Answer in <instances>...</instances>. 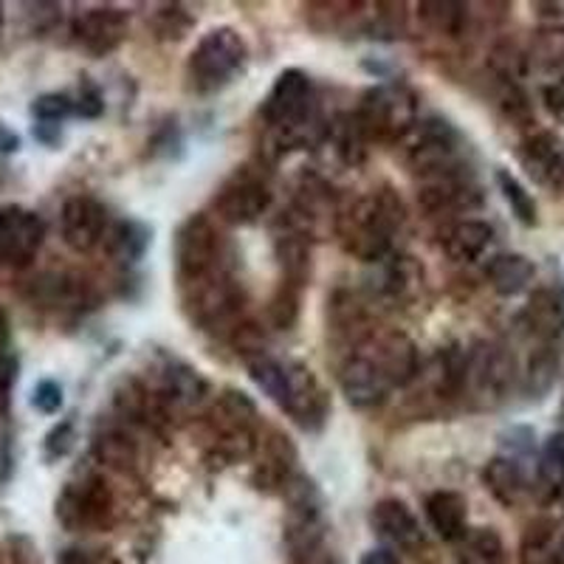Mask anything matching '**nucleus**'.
<instances>
[{
    "mask_svg": "<svg viewBox=\"0 0 564 564\" xmlns=\"http://www.w3.org/2000/svg\"><path fill=\"white\" fill-rule=\"evenodd\" d=\"M45 240V224L37 212L23 206H0V263L29 265Z\"/></svg>",
    "mask_w": 564,
    "mask_h": 564,
    "instance_id": "nucleus-13",
    "label": "nucleus"
},
{
    "mask_svg": "<svg viewBox=\"0 0 564 564\" xmlns=\"http://www.w3.org/2000/svg\"><path fill=\"white\" fill-rule=\"evenodd\" d=\"M356 119L370 141H401L417 124V99L406 85H376L361 97Z\"/></svg>",
    "mask_w": 564,
    "mask_h": 564,
    "instance_id": "nucleus-6",
    "label": "nucleus"
},
{
    "mask_svg": "<svg viewBox=\"0 0 564 564\" xmlns=\"http://www.w3.org/2000/svg\"><path fill=\"white\" fill-rule=\"evenodd\" d=\"M330 141H334V150L341 161H345L347 167H359L361 161L367 159V139L365 128L356 119V113H345L339 116L334 122V130H330Z\"/></svg>",
    "mask_w": 564,
    "mask_h": 564,
    "instance_id": "nucleus-29",
    "label": "nucleus"
},
{
    "mask_svg": "<svg viewBox=\"0 0 564 564\" xmlns=\"http://www.w3.org/2000/svg\"><path fill=\"white\" fill-rule=\"evenodd\" d=\"M361 564H401V562H398V556L390 551V547H372V551H367L365 556H361Z\"/></svg>",
    "mask_w": 564,
    "mask_h": 564,
    "instance_id": "nucleus-42",
    "label": "nucleus"
},
{
    "mask_svg": "<svg viewBox=\"0 0 564 564\" xmlns=\"http://www.w3.org/2000/svg\"><path fill=\"white\" fill-rule=\"evenodd\" d=\"M457 564H506V542L494 528H471L457 539Z\"/></svg>",
    "mask_w": 564,
    "mask_h": 564,
    "instance_id": "nucleus-28",
    "label": "nucleus"
},
{
    "mask_svg": "<svg viewBox=\"0 0 564 564\" xmlns=\"http://www.w3.org/2000/svg\"><path fill=\"white\" fill-rule=\"evenodd\" d=\"M406 209L392 189H379L359 198L339 215V238L350 257L361 263H379L392 251V238L404 229Z\"/></svg>",
    "mask_w": 564,
    "mask_h": 564,
    "instance_id": "nucleus-1",
    "label": "nucleus"
},
{
    "mask_svg": "<svg viewBox=\"0 0 564 564\" xmlns=\"http://www.w3.org/2000/svg\"><path fill=\"white\" fill-rule=\"evenodd\" d=\"M280 410L289 412L302 430L316 432L325 426L330 415V395L311 367L300 361H285V392H282Z\"/></svg>",
    "mask_w": 564,
    "mask_h": 564,
    "instance_id": "nucleus-9",
    "label": "nucleus"
},
{
    "mask_svg": "<svg viewBox=\"0 0 564 564\" xmlns=\"http://www.w3.org/2000/svg\"><path fill=\"white\" fill-rule=\"evenodd\" d=\"M32 406L43 415H57L59 406H63V387L52 379L40 381L32 392Z\"/></svg>",
    "mask_w": 564,
    "mask_h": 564,
    "instance_id": "nucleus-37",
    "label": "nucleus"
},
{
    "mask_svg": "<svg viewBox=\"0 0 564 564\" xmlns=\"http://www.w3.org/2000/svg\"><path fill=\"white\" fill-rule=\"evenodd\" d=\"M370 525L390 545L404 547V551H412V547H417L423 542L421 522L406 508V502L395 500V497H387V500L376 502V508L370 511Z\"/></svg>",
    "mask_w": 564,
    "mask_h": 564,
    "instance_id": "nucleus-18",
    "label": "nucleus"
},
{
    "mask_svg": "<svg viewBox=\"0 0 564 564\" xmlns=\"http://www.w3.org/2000/svg\"><path fill=\"white\" fill-rule=\"evenodd\" d=\"M491 289L500 296H517L528 289L536 276V265L525 254H497L486 269Z\"/></svg>",
    "mask_w": 564,
    "mask_h": 564,
    "instance_id": "nucleus-24",
    "label": "nucleus"
},
{
    "mask_svg": "<svg viewBox=\"0 0 564 564\" xmlns=\"http://www.w3.org/2000/svg\"><path fill=\"white\" fill-rule=\"evenodd\" d=\"M20 150V135L14 133L12 128L0 122V155H9V153H18Z\"/></svg>",
    "mask_w": 564,
    "mask_h": 564,
    "instance_id": "nucleus-43",
    "label": "nucleus"
},
{
    "mask_svg": "<svg viewBox=\"0 0 564 564\" xmlns=\"http://www.w3.org/2000/svg\"><path fill=\"white\" fill-rule=\"evenodd\" d=\"M105 102L102 97H99V90L94 88V85L85 83L83 90H79V99H74V113H79L83 119H97L99 113H102Z\"/></svg>",
    "mask_w": 564,
    "mask_h": 564,
    "instance_id": "nucleus-40",
    "label": "nucleus"
},
{
    "mask_svg": "<svg viewBox=\"0 0 564 564\" xmlns=\"http://www.w3.org/2000/svg\"><path fill=\"white\" fill-rule=\"evenodd\" d=\"M128 14L116 7L88 9V12H83L74 20V37L94 57H105V54L116 52L128 40Z\"/></svg>",
    "mask_w": 564,
    "mask_h": 564,
    "instance_id": "nucleus-15",
    "label": "nucleus"
},
{
    "mask_svg": "<svg viewBox=\"0 0 564 564\" xmlns=\"http://www.w3.org/2000/svg\"><path fill=\"white\" fill-rule=\"evenodd\" d=\"M70 446H74V423L70 421H63L59 426H54L48 432V437H45V455L52 457V460L68 455Z\"/></svg>",
    "mask_w": 564,
    "mask_h": 564,
    "instance_id": "nucleus-39",
    "label": "nucleus"
},
{
    "mask_svg": "<svg viewBox=\"0 0 564 564\" xmlns=\"http://www.w3.org/2000/svg\"><path fill=\"white\" fill-rule=\"evenodd\" d=\"M497 186H500V193H502V198H506V204L511 206L513 218L520 220L522 226H536L539 224L536 200H533V195L528 193L525 186L513 178L508 170H497Z\"/></svg>",
    "mask_w": 564,
    "mask_h": 564,
    "instance_id": "nucleus-33",
    "label": "nucleus"
},
{
    "mask_svg": "<svg viewBox=\"0 0 564 564\" xmlns=\"http://www.w3.org/2000/svg\"><path fill=\"white\" fill-rule=\"evenodd\" d=\"M102 246L113 263H139L150 246V231L135 220H119V224L108 226Z\"/></svg>",
    "mask_w": 564,
    "mask_h": 564,
    "instance_id": "nucleus-26",
    "label": "nucleus"
},
{
    "mask_svg": "<svg viewBox=\"0 0 564 564\" xmlns=\"http://www.w3.org/2000/svg\"><path fill=\"white\" fill-rule=\"evenodd\" d=\"M528 334L536 336L542 345H556L564 339V296L558 291H536L522 314Z\"/></svg>",
    "mask_w": 564,
    "mask_h": 564,
    "instance_id": "nucleus-20",
    "label": "nucleus"
},
{
    "mask_svg": "<svg viewBox=\"0 0 564 564\" xmlns=\"http://www.w3.org/2000/svg\"><path fill=\"white\" fill-rule=\"evenodd\" d=\"M18 381V359L12 352H0V415H7L12 406V390Z\"/></svg>",
    "mask_w": 564,
    "mask_h": 564,
    "instance_id": "nucleus-38",
    "label": "nucleus"
},
{
    "mask_svg": "<svg viewBox=\"0 0 564 564\" xmlns=\"http://www.w3.org/2000/svg\"><path fill=\"white\" fill-rule=\"evenodd\" d=\"M528 59L547 74H562L564 77V26L539 29L533 34Z\"/></svg>",
    "mask_w": 564,
    "mask_h": 564,
    "instance_id": "nucleus-31",
    "label": "nucleus"
},
{
    "mask_svg": "<svg viewBox=\"0 0 564 564\" xmlns=\"http://www.w3.org/2000/svg\"><path fill=\"white\" fill-rule=\"evenodd\" d=\"M539 486L551 497L564 488V430L553 432L539 455Z\"/></svg>",
    "mask_w": 564,
    "mask_h": 564,
    "instance_id": "nucleus-32",
    "label": "nucleus"
},
{
    "mask_svg": "<svg viewBox=\"0 0 564 564\" xmlns=\"http://www.w3.org/2000/svg\"><path fill=\"white\" fill-rule=\"evenodd\" d=\"M415 139L406 150V164L423 178H441V175L460 173V135L446 122L415 124Z\"/></svg>",
    "mask_w": 564,
    "mask_h": 564,
    "instance_id": "nucleus-7",
    "label": "nucleus"
},
{
    "mask_svg": "<svg viewBox=\"0 0 564 564\" xmlns=\"http://www.w3.org/2000/svg\"><path fill=\"white\" fill-rule=\"evenodd\" d=\"M494 240V229L486 220H463V224L452 226L446 240H443V251L452 263H477Z\"/></svg>",
    "mask_w": 564,
    "mask_h": 564,
    "instance_id": "nucleus-23",
    "label": "nucleus"
},
{
    "mask_svg": "<svg viewBox=\"0 0 564 564\" xmlns=\"http://www.w3.org/2000/svg\"><path fill=\"white\" fill-rule=\"evenodd\" d=\"M271 206V189L260 175L249 170H238L229 181L220 184V189L212 198V209L220 224L249 226L263 218Z\"/></svg>",
    "mask_w": 564,
    "mask_h": 564,
    "instance_id": "nucleus-8",
    "label": "nucleus"
},
{
    "mask_svg": "<svg viewBox=\"0 0 564 564\" xmlns=\"http://www.w3.org/2000/svg\"><path fill=\"white\" fill-rule=\"evenodd\" d=\"M9 350V319L7 314L0 311V352Z\"/></svg>",
    "mask_w": 564,
    "mask_h": 564,
    "instance_id": "nucleus-44",
    "label": "nucleus"
},
{
    "mask_svg": "<svg viewBox=\"0 0 564 564\" xmlns=\"http://www.w3.org/2000/svg\"><path fill=\"white\" fill-rule=\"evenodd\" d=\"M97 455L102 457V463L116 468H128L130 463H135V446L124 432H105L97 441Z\"/></svg>",
    "mask_w": 564,
    "mask_h": 564,
    "instance_id": "nucleus-35",
    "label": "nucleus"
},
{
    "mask_svg": "<svg viewBox=\"0 0 564 564\" xmlns=\"http://www.w3.org/2000/svg\"><path fill=\"white\" fill-rule=\"evenodd\" d=\"M70 113H74V99L68 94H43L32 105V116L40 124H57Z\"/></svg>",
    "mask_w": 564,
    "mask_h": 564,
    "instance_id": "nucleus-36",
    "label": "nucleus"
},
{
    "mask_svg": "<svg viewBox=\"0 0 564 564\" xmlns=\"http://www.w3.org/2000/svg\"><path fill=\"white\" fill-rule=\"evenodd\" d=\"M0 29H3V7H0Z\"/></svg>",
    "mask_w": 564,
    "mask_h": 564,
    "instance_id": "nucleus-46",
    "label": "nucleus"
},
{
    "mask_svg": "<svg viewBox=\"0 0 564 564\" xmlns=\"http://www.w3.org/2000/svg\"><path fill=\"white\" fill-rule=\"evenodd\" d=\"M482 480H486V488L502 506H517L531 491L525 466L517 457H494L486 466V471H482Z\"/></svg>",
    "mask_w": 564,
    "mask_h": 564,
    "instance_id": "nucleus-22",
    "label": "nucleus"
},
{
    "mask_svg": "<svg viewBox=\"0 0 564 564\" xmlns=\"http://www.w3.org/2000/svg\"><path fill=\"white\" fill-rule=\"evenodd\" d=\"M173 257L181 289L226 271V246L220 240L218 226L212 224L206 215H193L181 224L178 235H175Z\"/></svg>",
    "mask_w": 564,
    "mask_h": 564,
    "instance_id": "nucleus-5",
    "label": "nucleus"
},
{
    "mask_svg": "<svg viewBox=\"0 0 564 564\" xmlns=\"http://www.w3.org/2000/svg\"><path fill=\"white\" fill-rule=\"evenodd\" d=\"M300 291L291 282H282L280 291L271 296L269 302V322L276 330H289L294 327L296 316H300Z\"/></svg>",
    "mask_w": 564,
    "mask_h": 564,
    "instance_id": "nucleus-34",
    "label": "nucleus"
},
{
    "mask_svg": "<svg viewBox=\"0 0 564 564\" xmlns=\"http://www.w3.org/2000/svg\"><path fill=\"white\" fill-rule=\"evenodd\" d=\"M426 520L443 542H457L468 531V502L457 491H435L426 497Z\"/></svg>",
    "mask_w": 564,
    "mask_h": 564,
    "instance_id": "nucleus-21",
    "label": "nucleus"
},
{
    "mask_svg": "<svg viewBox=\"0 0 564 564\" xmlns=\"http://www.w3.org/2000/svg\"><path fill=\"white\" fill-rule=\"evenodd\" d=\"M513 384V359L511 352L500 345H477L466 352V379L463 390H471L475 398L486 404H497L508 395Z\"/></svg>",
    "mask_w": 564,
    "mask_h": 564,
    "instance_id": "nucleus-11",
    "label": "nucleus"
},
{
    "mask_svg": "<svg viewBox=\"0 0 564 564\" xmlns=\"http://www.w3.org/2000/svg\"><path fill=\"white\" fill-rule=\"evenodd\" d=\"M246 57H249V45L238 29H212L189 54L186 77L198 94H212V90H220L226 83H231V77L246 65Z\"/></svg>",
    "mask_w": 564,
    "mask_h": 564,
    "instance_id": "nucleus-2",
    "label": "nucleus"
},
{
    "mask_svg": "<svg viewBox=\"0 0 564 564\" xmlns=\"http://www.w3.org/2000/svg\"><path fill=\"white\" fill-rule=\"evenodd\" d=\"M276 260L282 265V282H291L296 289H302L311 276V246L308 235H302L291 226L289 231H282L276 238Z\"/></svg>",
    "mask_w": 564,
    "mask_h": 564,
    "instance_id": "nucleus-27",
    "label": "nucleus"
},
{
    "mask_svg": "<svg viewBox=\"0 0 564 564\" xmlns=\"http://www.w3.org/2000/svg\"><path fill=\"white\" fill-rule=\"evenodd\" d=\"M209 395V384L198 370L181 361H170L161 372V392L159 401H164L173 410H193V406L204 404V398Z\"/></svg>",
    "mask_w": 564,
    "mask_h": 564,
    "instance_id": "nucleus-19",
    "label": "nucleus"
},
{
    "mask_svg": "<svg viewBox=\"0 0 564 564\" xmlns=\"http://www.w3.org/2000/svg\"><path fill=\"white\" fill-rule=\"evenodd\" d=\"M59 564H90V562L79 551H65L63 558H59Z\"/></svg>",
    "mask_w": 564,
    "mask_h": 564,
    "instance_id": "nucleus-45",
    "label": "nucleus"
},
{
    "mask_svg": "<svg viewBox=\"0 0 564 564\" xmlns=\"http://www.w3.org/2000/svg\"><path fill=\"white\" fill-rule=\"evenodd\" d=\"M311 102H314V90H311L308 74H302L300 68L282 70L260 108L265 124L276 135V144L289 150L291 144H300L305 139V128L311 122Z\"/></svg>",
    "mask_w": 564,
    "mask_h": 564,
    "instance_id": "nucleus-3",
    "label": "nucleus"
},
{
    "mask_svg": "<svg viewBox=\"0 0 564 564\" xmlns=\"http://www.w3.org/2000/svg\"><path fill=\"white\" fill-rule=\"evenodd\" d=\"M339 387H341V395L347 398V404L356 406V410H372V406H381L392 390V387L387 384L384 376H381L379 367L372 365L361 350L352 352L350 359L341 365Z\"/></svg>",
    "mask_w": 564,
    "mask_h": 564,
    "instance_id": "nucleus-16",
    "label": "nucleus"
},
{
    "mask_svg": "<svg viewBox=\"0 0 564 564\" xmlns=\"http://www.w3.org/2000/svg\"><path fill=\"white\" fill-rule=\"evenodd\" d=\"M417 18L432 32L455 37V34L463 32V23H466V7L452 3V0H423V3H417Z\"/></svg>",
    "mask_w": 564,
    "mask_h": 564,
    "instance_id": "nucleus-30",
    "label": "nucleus"
},
{
    "mask_svg": "<svg viewBox=\"0 0 564 564\" xmlns=\"http://www.w3.org/2000/svg\"><path fill=\"white\" fill-rule=\"evenodd\" d=\"M423 289V265L410 254L390 257L381 274V294L395 302H412Z\"/></svg>",
    "mask_w": 564,
    "mask_h": 564,
    "instance_id": "nucleus-25",
    "label": "nucleus"
},
{
    "mask_svg": "<svg viewBox=\"0 0 564 564\" xmlns=\"http://www.w3.org/2000/svg\"><path fill=\"white\" fill-rule=\"evenodd\" d=\"M542 99H545L547 113H551L558 124H564V77H558L556 83L547 85Z\"/></svg>",
    "mask_w": 564,
    "mask_h": 564,
    "instance_id": "nucleus-41",
    "label": "nucleus"
},
{
    "mask_svg": "<svg viewBox=\"0 0 564 564\" xmlns=\"http://www.w3.org/2000/svg\"><path fill=\"white\" fill-rule=\"evenodd\" d=\"M520 164L533 184L545 189L564 186V141L553 133H536L522 141Z\"/></svg>",
    "mask_w": 564,
    "mask_h": 564,
    "instance_id": "nucleus-17",
    "label": "nucleus"
},
{
    "mask_svg": "<svg viewBox=\"0 0 564 564\" xmlns=\"http://www.w3.org/2000/svg\"><path fill=\"white\" fill-rule=\"evenodd\" d=\"M359 350L365 352L372 365L379 367L381 376L387 379V384L395 390V387H406L410 381H415L421 376V359H417V347L401 330H390V334H370L359 345Z\"/></svg>",
    "mask_w": 564,
    "mask_h": 564,
    "instance_id": "nucleus-12",
    "label": "nucleus"
},
{
    "mask_svg": "<svg viewBox=\"0 0 564 564\" xmlns=\"http://www.w3.org/2000/svg\"><path fill=\"white\" fill-rule=\"evenodd\" d=\"M184 296V308L189 319L204 330H238L240 314H243L246 294L240 289V282L229 274V269L220 274H212L206 280L193 282L181 289Z\"/></svg>",
    "mask_w": 564,
    "mask_h": 564,
    "instance_id": "nucleus-4",
    "label": "nucleus"
},
{
    "mask_svg": "<svg viewBox=\"0 0 564 564\" xmlns=\"http://www.w3.org/2000/svg\"><path fill=\"white\" fill-rule=\"evenodd\" d=\"M108 226V209L90 195H74L65 200L59 212V231H63L65 246L77 254H88L102 246Z\"/></svg>",
    "mask_w": 564,
    "mask_h": 564,
    "instance_id": "nucleus-14",
    "label": "nucleus"
},
{
    "mask_svg": "<svg viewBox=\"0 0 564 564\" xmlns=\"http://www.w3.org/2000/svg\"><path fill=\"white\" fill-rule=\"evenodd\" d=\"M113 511V497L102 477H83L79 482H68L57 497V520L65 531H90L108 522Z\"/></svg>",
    "mask_w": 564,
    "mask_h": 564,
    "instance_id": "nucleus-10",
    "label": "nucleus"
}]
</instances>
